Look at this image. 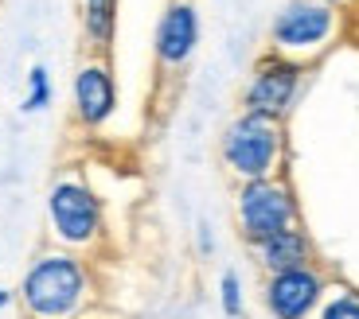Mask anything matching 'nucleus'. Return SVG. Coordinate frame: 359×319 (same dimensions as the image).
Segmentation results:
<instances>
[{"mask_svg": "<svg viewBox=\"0 0 359 319\" xmlns=\"http://www.w3.org/2000/svg\"><path fill=\"white\" fill-rule=\"evenodd\" d=\"M324 4H332V8H336V4H348V0H324Z\"/></svg>", "mask_w": 359, "mask_h": 319, "instance_id": "nucleus-16", "label": "nucleus"}, {"mask_svg": "<svg viewBox=\"0 0 359 319\" xmlns=\"http://www.w3.org/2000/svg\"><path fill=\"white\" fill-rule=\"evenodd\" d=\"M328 281L316 265L289 269V273H269L262 284V304H266L269 319H313L320 308Z\"/></svg>", "mask_w": 359, "mask_h": 319, "instance_id": "nucleus-6", "label": "nucleus"}, {"mask_svg": "<svg viewBox=\"0 0 359 319\" xmlns=\"http://www.w3.org/2000/svg\"><path fill=\"white\" fill-rule=\"evenodd\" d=\"M281 121L266 113H243L238 121L226 129L223 136V160L234 176L250 183V179H269L281 164Z\"/></svg>", "mask_w": 359, "mask_h": 319, "instance_id": "nucleus-2", "label": "nucleus"}, {"mask_svg": "<svg viewBox=\"0 0 359 319\" xmlns=\"http://www.w3.org/2000/svg\"><path fill=\"white\" fill-rule=\"evenodd\" d=\"M90 296V273L71 253L39 257L20 281V300L32 319H74Z\"/></svg>", "mask_w": 359, "mask_h": 319, "instance_id": "nucleus-1", "label": "nucleus"}, {"mask_svg": "<svg viewBox=\"0 0 359 319\" xmlns=\"http://www.w3.org/2000/svg\"><path fill=\"white\" fill-rule=\"evenodd\" d=\"M117 109V86L106 62H86L74 74V113L86 129H98Z\"/></svg>", "mask_w": 359, "mask_h": 319, "instance_id": "nucleus-9", "label": "nucleus"}, {"mask_svg": "<svg viewBox=\"0 0 359 319\" xmlns=\"http://www.w3.org/2000/svg\"><path fill=\"white\" fill-rule=\"evenodd\" d=\"M234 214H238V234H243L250 246L273 238L281 230H293L297 226V199L289 191V183L281 179H250L238 191V203H234Z\"/></svg>", "mask_w": 359, "mask_h": 319, "instance_id": "nucleus-4", "label": "nucleus"}, {"mask_svg": "<svg viewBox=\"0 0 359 319\" xmlns=\"http://www.w3.org/2000/svg\"><path fill=\"white\" fill-rule=\"evenodd\" d=\"M219 304H223V311L231 319H243L246 316V304H243V281L234 273H223V281H219Z\"/></svg>", "mask_w": 359, "mask_h": 319, "instance_id": "nucleus-14", "label": "nucleus"}, {"mask_svg": "<svg viewBox=\"0 0 359 319\" xmlns=\"http://www.w3.org/2000/svg\"><path fill=\"white\" fill-rule=\"evenodd\" d=\"M47 101H51V78H47L43 66H32V74H27V101H24V113H39Z\"/></svg>", "mask_w": 359, "mask_h": 319, "instance_id": "nucleus-13", "label": "nucleus"}, {"mask_svg": "<svg viewBox=\"0 0 359 319\" xmlns=\"http://www.w3.org/2000/svg\"><path fill=\"white\" fill-rule=\"evenodd\" d=\"M47 214H51V230L67 246H90L102 234V203L79 179H63L51 187L47 195Z\"/></svg>", "mask_w": 359, "mask_h": 319, "instance_id": "nucleus-5", "label": "nucleus"}, {"mask_svg": "<svg viewBox=\"0 0 359 319\" xmlns=\"http://www.w3.org/2000/svg\"><path fill=\"white\" fill-rule=\"evenodd\" d=\"M199 43V12L191 0H172L164 8L161 24H156V59L164 66H180L188 62Z\"/></svg>", "mask_w": 359, "mask_h": 319, "instance_id": "nucleus-8", "label": "nucleus"}, {"mask_svg": "<svg viewBox=\"0 0 359 319\" xmlns=\"http://www.w3.org/2000/svg\"><path fill=\"white\" fill-rule=\"evenodd\" d=\"M8 300H12V292L8 288H0V308H8Z\"/></svg>", "mask_w": 359, "mask_h": 319, "instance_id": "nucleus-15", "label": "nucleus"}, {"mask_svg": "<svg viewBox=\"0 0 359 319\" xmlns=\"http://www.w3.org/2000/svg\"><path fill=\"white\" fill-rule=\"evenodd\" d=\"M254 253H258V265L269 273H289V269H305L313 265V241H309V234L301 230V226H293V230H281L273 234V238L258 241L254 246Z\"/></svg>", "mask_w": 359, "mask_h": 319, "instance_id": "nucleus-10", "label": "nucleus"}, {"mask_svg": "<svg viewBox=\"0 0 359 319\" xmlns=\"http://www.w3.org/2000/svg\"><path fill=\"white\" fill-rule=\"evenodd\" d=\"M114 27H117V0H82V31H86L90 47L106 51L114 43Z\"/></svg>", "mask_w": 359, "mask_h": 319, "instance_id": "nucleus-11", "label": "nucleus"}, {"mask_svg": "<svg viewBox=\"0 0 359 319\" xmlns=\"http://www.w3.org/2000/svg\"><path fill=\"white\" fill-rule=\"evenodd\" d=\"M301 82H305V71L301 62L293 59H281V55H269V59L258 62L250 86H246L243 101H246V113H266V117H285L293 109L297 94H301Z\"/></svg>", "mask_w": 359, "mask_h": 319, "instance_id": "nucleus-7", "label": "nucleus"}, {"mask_svg": "<svg viewBox=\"0 0 359 319\" xmlns=\"http://www.w3.org/2000/svg\"><path fill=\"white\" fill-rule=\"evenodd\" d=\"M313 319H359V288H344L340 284L332 292H324Z\"/></svg>", "mask_w": 359, "mask_h": 319, "instance_id": "nucleus-12", "label": "nucleus"}, {"mask_svg": "<svg viewBox=\"0 0 359 319\" xmlns=\"http://www.w3.org/2000/svg\"><path fill=\"white\" fill-rule=\"evenodd\" d=\"M336 27H340V16H336L332 4H324V0H289L281 16L273 20L269 43H273V55L297 62L332 43Z\"/></svg>", "mask_w": 359, "mask_h": 319, "instance_id": "nucleus-3", "label": "nucleus"}]
</instances>
